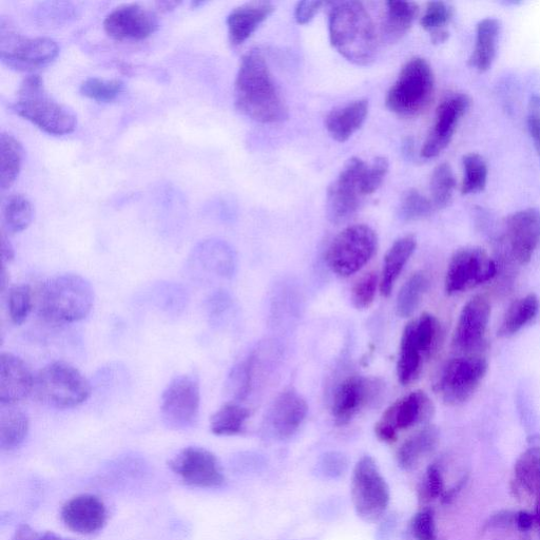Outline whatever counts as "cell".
I'll use <instances>...</instances> for the list:
<instances>
[{
    "label": "cell",
    "mask_w": 540,
    "mask_h": 540,
    "mask_svg": "<svg viewBox=\"0 0 540 540\" xmlns=\"http://www.w3.org/2000/svg\"><path fill=\"white\" fill-rule=\"evenodd\" d=\"M235 105L258 123L279 124L288 119V108L259 49L243 56L235 83Z\"/></svg>",
    "instance_id": "1"
},
{
    "label": "cell",
    "mask_w": 540,
    "mask_h": 540,
    "mask_svg": "<svg viewBox=\"0 0 540 540\" xmlns=\"http://www.w3.org/2000/svg\"><path fill=\"white\" fill-rule=\"evenodd\" d=\"M329 32L332 46L345 60L358 66H369L375 61L377 34L362 3L335 4L330 12Z\"/></svg>",
    "instance_id": "2"
},
{
    "label": "cell",
    "mask_w": 540,
    "mask_h": 540,
    "mask_svg": "<svg viewBox=\"0 0 540 540\" xmlns=\"http://www.w3.org/2000/svg\"><path fill=\"white\" fill-rule=\"evenodd\" d=\"M94 305V291L89 281L75 274L47 280L40 288L37 313L53 324H70L87 318Z\"/></svg>",
    "instance_id": "3"
},
{
    "label": "cell",
    "mask_w": 540,
    "mask_h": 540,
    "mask_svg": "<svg viewBox=\"0 0 540 540\" xmlns=\"http://www.w3.org/2000/svg\"><path fill=\"white\" fill-rule=\"evenodd\" d=\"M11 109L37 128L57 137L72 133L77 125L75 114L50 96L38 75L26 77Z\"/></svg>",
    "instance_id": "4"
},
{
    "label": "cell",
    "mask_w": 540,
    "mask_h": 540,
    "mask_svg": "<svg viewBox=\"0 0 540 540\" xmlns=\"http://www.w3.org/2000/svg\"><path fill=\"white\" fill-rule=\"evenodd\" d=\"M434 91L431 65L422 57H414L402 67L385 98V106L398 117L413 118L430 106Z\"/></svg>",
    "instance_id": "5"
},
{
    "label": "cell",
    "mask_w": 540,
    "mask_h": 540,
    "mask_svg": "<svg viewBox=\"0 0 540 540\" xmlns=\"http://www.w3.org/2000/svg\"><path fill=\"white\" fill-rule=\"evenodd\" d=\"M33 394L50 408L66 410L86 402L91 395V385L74 366L56 361L36 375Z\"/></svg>",
    "instance_id": "6"
},
{
    "label": "cell",
    "mask_w": 540,
    "mask_h": 540,
    "mask_svg": "<svg viewBox=\"0 0 540 540\" xmlns=\"http://www.w3.org/2000/svg\"><path fill=\"white\" fill-rule=\"evenodd\" d=\"M488 370L485 356L469 354L452 358L442 366L435 390L447 405L459 407L475 395Z\"/></svg>",
    "instance_id": "7"
},
{
    "label": "cell",
    "mask_w": 540,
    "mask_h": 540,
    "mask_svg": "<svg viewBox=\"0 0 540 540\" xmlns=\"http://www.w3.org/2000/svg\"><path fill=\"white\" fill-rule=\"evenodd\" d=\"M378 237L373 228L358 224L345 228L333 240L325 255L334 274L349 278L368 264L377 252Z\"/></svg>",
    "instance_id": "8"
},
{
    "label": "cell",
    "mask_w": 540,
    "mask_h": 540,
    "mask_svg": "<svg viewBox=\"0 0 540 540\" xmlns=\"http://www.w3.org/2000/svg\"><path fill=\"white\" fill-rule=\"evenodd\" d=\"M351 494L355 511L364 522L376 523L387 512L391 500L390 487L372 456L365 455L357 462Z\"/></svg>",
    "instance_id": "9"
},
{
    "label": "cell",
    "mask_w": 540,
    "mask_h": 540,
    "mask_svg": "<svg viewBox=\"0 0 540 540\" xmlns=\"http://www.w3.org/2000/svg\"><path fill=\"white\" fill-rule=\"evenodd\" d=\"M59 45L49 37H27L2 19L0 57L8 67L19 71L44 68L55 61Z\"/></svg>",
    "instance_id": "10"
},
{
    "label": "cell",
    "mask_w": 540,
    "mask_h": 540,
    "mask_svg": "<svg viewBox=\"0 0 540 540\" xmlns=\"http://www.w3.org/2000/svg\"><path fill=\"white\" fill-rule=\"evenodd\" d=\"M200 381L195 374L173 379L162 396L161 416L165 426L175 431L194 428L199 420Z\"/></svg>",
    "instance_id": "11"
},
{
    "label": "cell",
    "mask_w": 540,
    "mask_h": 540,
    "mask_svg": "<svg viewBox=\"0 0 540 540\" xmlns=\"http://www.w3.org/2000/svg\"><path fill=\"white\" fill-rule=\"evenodd\" d=\"M498 273L496 262L484 248L462 247L452 256L446 274L445 287L453 296L493 280Z\"/></svg>",
    "instance_id": "12"
},
{
    "label": "cell",
    "mask_w": 540,
    "mask_h": 540,
    "mask_svg": "<svg viewBox=\"0 0 540 540\" xmlns=\"http://www.w3.org/2000/svg\"><path fill=\"white\" fill-rule=\"evenodd\" d=\"M368 167L360 158L346 162L337 179L327 190L326 215L334 224L349 221L359 210L362 199V182Z\"/></svg>",
    "instance_id": "13"
},
{
    "label": "cell",
    "mask_w": 540,
    "mask_h": 540,
    "mask_svg": "<svg viewBox=\"0 0 540 540\" xmlns=\"http://www.w3.org/2000/svg\"><path fill=\"white\" fill-rule=\"evenodd\" d=\"M434 404L423 391H415L394 402L376 423L375 434L382 442L394 443L399 432L428 422L434 415Z\"/></svg>",
    "instance_id": "14"
},
{
    "label": "cell",
    "mask_w": 540,
    "mask_h": 540,
    "mask_svg": "<svg viewBox=\"0 0 540 540\" xmlns=\"http://www.w3.org/2000/svg\"><path fill=\"white\" fill-rule=\"evenodd\" d=\"M384 392L378 378L352 375L340 381L332 399V414L338 426L350 423L361 411L374 405Z\"/></svg>",
    "instance_id": "15"
},
{
    "label": "cell",
    "mask_w": 540,
    "mask_h": 540,
    "mask_svg": "<svg viewBox=\"0 0 540 540\" xmlns=\"http://www.w3.org/2000/svg\"><path fill=\"white\" fill-rule=\"evenodd\" d=\"M168 466L192 487L214 489L222 487L225 482L220 461L204 448L188 447L173 457Z\"/></svg>",
    "instance_id": "16"
},
{
    "label": "cell",
    "mask_w": 540,
    "mask_h": 540,
    "mask_svg": "<svg viewBox=\"0 0 540 540\" xmlns=\"http://www.w3.org/2000/svg\"><path fill=\"white\" fill-rule=\"evenodd\" d=\"M491 313V302L484 295L474 296L462 307L452 340L458 353L477 354L486 342Z\"/></svg>",
    "instance_id": "17"
},
{
    "label": "cell",
    "mask_w": 540,
    "mask_h": 540,
    "mask_svg": "<svg viewBox=\"0 0 540 540\" xmlns=\"http://www.w3.org/2000/svg\"><path fill=\"white\" fill-rule=\"evenodd\" d=\"M471 106L467 94L457 93L443 100L436 111L435 123L421 149L423 159H434L451 143L457 126Z\"/></svg>",
    "instance_id": "18"
},
{
    "label": "cell",
    "mask_w": 540,
    "mask_h": 540,
    "mask_svg": "<svg viewBox=\"0 0 540 540\" xmlns=\"http://www.w3.org/2000/svg\"><path fill=\"white\" fill-rule=\"evenodd\" d=\"M156 13L139 4L124 5L110 12L104 21L106 33L115 41H144L159 29Z\"/></svg>",
    "instance_id": "19"
},
{
    "label": "cell",
    "mask_w": 540,
    "mask_h": 540,
    "mask_svg": "<svg viewBox=\"0 0 540 540\" xmlns=\"http://www.w3.org/2000/svg\"><path fill=\"white\" fill-rule=\"evenodd\" d=\"M505 242L514 262L530 263L540 246V210L527 208L511 215L505 225Z\"/></svg>",
    "instance_id": "20"
},
{
    "label": "cell",
    "mask_w": 540,
    "mask_h": 540,
    "mask_svg": "<svg viewBox=\"0 0 540 540\" xmlns=\"http://www.w3.org/2000/svg\"><path fill=\"white\" fill-rule=\"evenodd\" d=\"M307 413L306 400L294 389L284 390L266 415V432L280 441L291 439L302 427Z\"/></svg>",
    "instance_id": "21"
},
{
    "label": "cell",
    "mask_w": 540,
    "mask_h": 540,
    "mask_svg": "<svg viewBox=\"0 0 540 540\" xmlns=\"http://www.w3.org/2000/svg\"><path fill=\"white\" fill-rule=\"evenodd\" d=\"M62 519L71 531L89 535L103 529L107 510L99 497L84 494L67 501L62 509Z\"/></svg>",
    "instance_id": "22"
},
{
    "label": "cell",
    "mask_w": 540,
    "mask_h": 540,
    "mask_svg": "<svg viewBox=\"0 0 540 540\" xmlns=\"http://www.w3.org/2000/svg\"><path fill=\"white\" fill-rule=\"evenodd\" d=\"M34 380L26 362L11 353L0 356V403L17 404L34 389Z\"/></svg>",
    "instance_id": "23"
},
{
    "label": "cell",
    "mask_w": 540,
    "mask_h": 540,
    "mask_svg": "<svg viewBox=\"0 0 540 540\" xmlns=\"http://www.w3.org/2000/svg\"><path fill=\"white\" fill-rule=\"evenodd\" d=\"M274 11V5L266 2L246 4L231 11L226 21L230 43L244 44Z\"/></svg>",
    "instance_id": "24"
},
{
    "label": "cell",
    "mask_w": 540,
    "mask_h": 540,
    "mask_svg": "<svg viewBox=\"0 0 540 540\" xmlns=\"http://www.w3.org/2000/svg\"><path fill=\"white\" fill-rule=\"evenodd\" d=\"M192 266L200 267L209 274L228 278L235 272V257L231 249L218 240H206L198 244L190 256Z\"/></svg>",
    "instance_id": "25"
},
{
    "label": "cell",
    "mask_w": 540,
    "mask_h": 540,
    "mask_svg": "<svg viewBox=\"0 0 540 540\" xmlns=\"http://www.w3.org/2000/svg\"><path fill=\"white\" fill-rule=\"evenodd\" d=\"M369 107L368 100H358L331 111L325 119L327 132L339 143L349 141L368 118Z\"/></svg>",
    "instance_id": "26"
},
{
    "label": "cell",
    "mask_w": 540,
    "mask_h": 540,
    "mask_svg": "<svg viewBox=\"0 0 540 540\" xmlns=\"http://www.w3.org/2000/svg\"><path fill=\"white\" fill-rule=\"evenodd\" d=\"M439 430L426 426L405 440L397 452V462L403 471H412L438 447Z\"/></svg>",
    "instance_id": "27"
},
{
    "label": "cell",
    "mask_w": 540,
    "mask_h": 540,
    "mask_svg": "<svg viewBox=\"0 0 540 540\" xmlns=\"http://www.w3.org/2000/svg\"><path fill=\"white\" fill-rule=\"evenodd\" d=\"M417 247L414 236H405L398 239L384 257L380 279V292L384 297H389L403 268L413 256Z\"/></svg>",
    "instance_id": "28"
},
{
    "label": "cell",
    "mask_w": 540,
    "mask_h": 540,
    "mask_svg": "<svg viewBox=\"0 0 540 540\" xmlns=\"http://www.w3.org/2000/svg\"><path fill=\"white\" fill-rule=\"evenodd\" d=\"M501 24L497 18L482 19L476 28L475 48L470 57V66L479 72L488 71L496 57Z\"/></svg>",
    "instance_id": "29"
},
{
    "label": "cell",
    "mask_w": 540,
    "mask_h": 540,
    "mask_svg": "<svg viewBox=\"0 0 540 540\" xmlns=\"http://www.w3.org/2000/svg\"><path fill=\"white\" fill-rule=\"evenodd\" d=\"M29 417L16 404L0 403V448L11 451L25 441L29 432Z\"/></svg>",
    "instance_id": "30"
},
{
    "label": "cell",
    "mask_w": 540,
    "mask_h": 540,
    "mask_svg": "<svg viewBox=\"0 0 540 540\" xmlns=\"http://www.w3.org/2000/svg\"><path fill=\"white\" fill-rule=\"evenodd\" d=\"M426 361L427 359L421 353L408 324L401 337L397 362V376L400 384L407 387L413 383L420 376Z\"/></svg>",
    "instance_id": "31"
},
{
    "label": "cell",
    "mask_w": 540,
    "mask_h": 540,
    "mask_svg": "<svg viewBox=\"0 0 540 540\" xmlns=\"http://www.w3.org/2000/svg\"><path fill=\"white\" fill-rule=\"evenodd\" d=\"M539 312V300L536 295L529 294L515 300L509 307L501 321L498 336L509 338L531 323Z\"/></svg>",
    "instance_id": "32"
},
{
    "label": "cell",
    "mask_w": 540,
    "mask_h": 540,
    "mask_svg": "<svg viewBox=\"0 0 540 540\" xmlns=\"http://www.w3.org/2000/svg\"><path fill=\"white\" fill-rule=\"evenodd\" d=\"M24 149L10 133L0 135V185L10 188L19 176L23 164Z\"/></svg>",
    "instance_id": "33"
},
{
    "label": "cell",
    "mask_w": 540,
    "mask_h": 540,
    "mask_svg": "<svg viewBox=\"0 0 540 540\" xmlns=\"http://www.w3.org/2000/svg\"><path fill=\"white\" fill-rule=\"evenodd\" d=\"M250 411L238 402H227L210 418V430L217 436H236L245 431Z\"/></svg>",
    "instance_id": "34"
},
{
    "label": "cell",
    "mask_w": 540,
    "mask_h": 540,
    "mask_svg": "<svg viewBox=\"0 0 540 540\" xmlns=\"http://www.w3.org/2000/svg\"><path fill=\"white\" fill-rule=\"evenodd\" d=\"M419 349L427 361L435 356L442 343V325L434 315L422 314L408 323Z\"/></svg>",
    "instance_id": "35"
},
{
    "label": "cell",
    "mask_w": 540,
    "mask_h": 540,
    "mask_svg": "<svg viewBox=\"0 0 540 540\" xmlns=\"http://www.w3.org/2000/svg\"><path fill=\"white\" fill-rule=\"evenodd\" d=\"M431 280L426 272H417L405 282L398 294L396 310L399 317L409 318L427 295Z\"/></svg>",
    "instance_id": "36"
},
{
    "label": "cell",
    "mask_w": 540,
    "mask_h": 540,
    "mask_svg": "<svg viewBox=\"0 0 540 540\" xmlns=\"http://www.w3.org/2000/svg\"><path fill=\"white\" fill-rule=\"evenodd\" d=\"M418 13V6L412 2H388L384 33L390 41H399L411 29Z\"/></svg>",
    "instance_id": "37"
},
{
    "label": "cell",
    "mask_w": 540,
    "mask_h": 540,
    "mask_svg": "<svg viewBox=\"0 0 540 540\" xmlns=\"http://www.w3.org/2000/svg\"><path fill=\"white\" fill-rule=\"evenodd\" d=\"M257 366V356L249 355L245 360L239 362L231 370L227 382L226 392L235 399L234 402L245 400L253 391Z\"/></svg>",
    "instance_id": "38"
},
{
    "label": "cell",
    "mask_w": 540,
    "mask_h": 540,
    "mask_svg": "<svg viewBox=\"0 0 540 540\" xmlns=\"http://www.w3.org/2000/svg\"><path fill=\"white\" fill-rule=\"evenodd\" d=\"M4 223L9 234H19L33 221L34 209L31 202L22 195L7 199L3 208Z\"/></svg>",
    "instance_id": "39"
},
{
    "label": "cell",
    "mask_w": 540,
    "mask_h": 540,
    "mask_svg": "<svg viewBox=\"0 0 540 540\" xmlns=\"http://www.w3.org/2000/svg\"><path fill=\"white\" fill-rule=\"evenodd\" d=\"M515 476L527 492L540 495V448H531L520 455L515 465Z\"/></svg>",
    "instance_id": "40"
},
{
    "label": "cell",
    "mask_w": 540,
    "mask_h": 540,
    "mask_svg": "<svg viewBox=\"0 0 540 540\" xmlns=\"http://www.w3.org/2000/svg\"><path fill=\"white\" fill-rule=\"evenodd\" d=\"M456 179L448 163L438 165L431 177V201L435 209H445L453 199Z\"/></svg>",
    "instance_id": "41"
},
{
    "label": "cell",
    "mask_w": 540,
    "mask_h": 540,
    "mask_svg": "<svg viewBox=\"0 0 540 540\" xmlns=\"http://www.w3.org/2000/svg\"><path fill=\"white\" fill-rule=\"evenodd\" d=\"M464 181L461 184L462 195L478 194L487 186L489 169L487 162L478 153H469L462 160Z\"/></svg>",
    "instance_id": "42"
},
{
    "label": "cell",
    "mask_w": 540,
    "mask_h": 540,
    "mask_svg": "<svg viewBox=\"0 0 540 540\" xmlns=\"http://www.w3.org/2000/svg\"><path fill=\"white\" fill-rule=\"evenodd\" d=\"M153 301L169 315H180L187 305L185 289L176 283H161L152 291Z\"/></svg>",
    "instance_id": "43"
},
{
    "label": "cell",
    "mask_w": 540,
    "mask_h": 540,
    "mask_svg": "<svg viewBox=\"0 0 540 540\" xmlns=\"http://www.w3.org/2000/svg\"><path fill=\"white\" fill-rule=\"evenodd\" d=\"M125 85L120 80H105L90 77L82 83L80 91L85 98L99 103H110L119 98Z\"/></svg>",
    "instance_id": "44"
},
{
    "label": "cell",
    "mask_w": 540,
    "mask_h": 540,
    "mask_svg": "<svg viewBox=\"0 0 540 540\" xmlns=\"http://www.w3.org/2000/svg\"><path fill=\"white\" fill-rule=\"evenodd\" d=\"M434 210L431 199L416 189H410L402 197L399 215L403 221L411 222L430 217Z\"/></svg>",
    "instance_id": "45"
},
{
    "label": "cell",
    "mask_w": 540,
    "mask_h": 540,
    "mask_svg": "<svg viewBox=\"0 0 540 540\" xmlns=\"http://www.w3.org/2000/svg\"><path fill=\"white\" fill-rule=\"evenodd\" d=\"M33 307L32 291L29 285L21 284L10 288L8 308L12 322L22 325L29 317Z\"/></svg>",
    "instance_id": "46"
},
{
    "label": "cell",
    "mask_w": 540,
    "mask_h": 540,
    "mask_svg": "<svg viewBox=\"0 0 540 540\" xmlns=\"http://www.w3.org/2000/svg\"><path fill=\"white\" fill-rule=\"evenodd\" d=\"M453 17V8L443 2H431L428 4L426 12L421 17L420 25L430 34L446 30L445 27Z\"/></svg>",
    "instance_id": "47"
},
{
    "label": "cell",
    "mask_w": 540,
    "mask_h": 540,
    "mask_svg": "<svg viewBox=\"0 0 540 540\" xmlns=\"http://www.w3.org/2000/svg\"><path fill=\"white\" fill-rule=\"evenodd\" d=\"M378 285L380 286V281L375 272L365 274L356 282L352 291V302L358 310H365L372 305Z\"/></svg>",
    "instance_id": "48"
},
{
    "label": "cell",
    "mask_w": 540,
    "mask_h": 540,
    "mask_svg": "<svg viewBox=\"0 0 540 540\" xmlns=\"http://www.w3.org/2000/svg\"><path fill=\"white\" fill-rule=\"evenodd\" d=\"M390 164L387 158L378 157L366 167L362 182L363 196H370L382 185L389 172Z\"/></svg>",
    "instance_id": "49"
},
{
    "label": "cell",
    "mask_w": 540,
    "mask_h": 540,
    "mask_svg": "<svg viewBox=\"0 0 540 540\" xmlns=\"http://www.w3.org/2000/svg\"><path fill=\"white\" fill-rule=\"evenodd\" d=\"M410 534L414 540H437L433 510L426 508L413 516L410 522Z\"/></svg>",
    "instance_id": "50"
},
{
    "label": "cell",
    "mask_w": 540,
    "mask_h": 540,
    "mask_svg": "<svg viewBox=\"0 0 540 540\" xmlns=\"http://www.w3.org/2000/svg\"><path fill=\"white\" fill-rule=\"evenodd\" d=\"M443 493H445V484H443L441 472L436 465H432L428 468L419 487V501L421 504H428Z\"/></svg>",
    "instance_id": "51"
},
{
    "label": "cell",
    "mask_w": 540,
    "mask_h": 540,
    "mask_svg": "<svg viewBox=\"0 0 540 540\" xmlns=\"http://www.w3.org/2000/svg\"><path fill=\"white\" fill-rule=\"evenodd\" d=\"M230 304L231 299L225 292H217L207 299L206 312L212 325L219 324L222 316L229 310Z\"/></svg>",
    "instance_id": "52"
},
{
    "label": "cell",
    "mask_w": 540,
    "mask_h": 540,
    "mask_svg": "<svg viewBox=\"0 0 540 540\" xmlns=\"http://www.w3.org/2000/svg\"><path fill=\"white\" fill-rule=\"evenodd\" d=\"M346 469L347 459L338 452L327 453L320 461V471L327 478H339L345 473Z\"/></svg>",
    "instance_id": "53"
},
{
    "label": "cell",
    "mask_w": 540,
    "mask_h": 540,
    "mask_svg": "<svg viewBox=\"0 0 540 540\" xmlns=\"http://www.w3.org/2000/svg\"><path fill=\"white\" fill-rule=\"evenodd\" d=\"M12 540H74L52 532H37L28 525L19 526Z\"/></svg>",
    "instance_id": "54"
},
{
    "label": "cell",
    "mask_w": 540,
    "mask_h": 540,
    "mask_svg": "<svg viewBox=\"0 0 540 540\" xmlns=\"http://www.w3.org/2000/svg\"><path fill=\"white\" fill-rule=\"evenodd\" d=\"M323 2H300L295 8V19L299 25L310 24L323 6Z\"/></svg>",
    "instance_id": "55"
},
{
    "label": "cell",
    "mask_w": 540,
    "mask_h": 540,
    "mask_svg": "<svg viewBox=\"0 0 540 540\" xmlns=\"http://www.w3.org/2000/svg\"><path fill=\"white\" fill-rule=\"evenodd\" d=\"M528 129L540 160V115L530 114Z\"/></svg>",
    "instance_id": "56"
},
{
    "label": "cell",
    "mask_w": 540,
    "mask_h": 540,
    "mask_svg": "<svg viewBox=\"0 0 540 540\" xmlns=\"http://www.w3.org/2000/svg\"><path fill=\"white\" fill-rule=\"evenodd\" d=\"M2 257L4 264L12 262L15 258L13 245L5 234L2 236Z\"/></svg>",
    "instance_id": "57"
},
{
    "label": "cell",
    "mask_w": 540,
    "mask_h": 540,
    "mask_svg": "<svg viewBox=\"0 0 540 540\" xmlns=\"http://www.w3.org/2000/svg\"><path fill=\"white\" fill-rule=\"evenodd\" d=\"M516 523L519 530L528 531L533 525V518L527 512H519L516 516Z\"/></svg>",
    "instance_id": "58"
},
{
    "label": "cell",
    "mask_w": 540,
    "mask_h": 540,
    "mask_svg": "<svg viewBox=\"0 0 540 540\" xmlns=\"http://www.w3.org/2000/svg\"><path fill=\"white\" fill-rule=\"evenodd\" d=\"M449 32L447 30L438 31L431 34L433 44H442L448 40Z\"/></svg>",
    "instance_id": "59"
},
{
    "label": "cell",
    "mask_w": 540,
    "mask_h": 540,
    "mask_svg": "<svg viewBox=\"0 0 540 540\" xmlns=\"http://www.w3.org/2000/svg\"><path fill=\"white\" fill-rule=\"evenodd\" d=\"M535 517H536L537 524L540 529V495L537 496V500H536Z\"/></svg>",
    "instance_id": "60"
}]
</instances>
